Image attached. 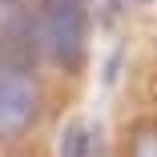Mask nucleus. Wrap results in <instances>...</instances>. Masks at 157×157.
<instances>
[{
  "mask_svg": "<svg viewBox=\"0 0 157 157\" xmlns=\"http://www.w3.org/2000/svg\"><path fill=\"white\" fill-rule=\"evenodd\" d=\"M137 4H145V0H113V8H137Z\"/></svg>",
  "mask_w": 157,
  "mask_h": 157,
  "instance_id": "39448f33",
  "label": "nucleus"
},
{
  "mask_svg": "<svg viewBox=\"0 0 157 157\" xmlns=\"http://www.w3.org/2000/svg\"><path fill=\"white\" fill-rule=\"evenodd\" d=\"M36 81L24 69H0V141L24 133L36 117Z\"/></svg>",
  "mask_w": 157,
  "mask_h": 157,
  "instance_id": "f03ea898",
  "label": "nucleus"
},
{
  "mask_svg": "<svg viewBox=\"0 0 157 157\" xmlns=\"http://www.w3.org/2000/svg\"><path fill=\"white\" fill-rule=\"evenodd\" d=\"M40 48L52 65L77 69L89 52V4L85 0H44L40 4Z\"/></svg>",
  "mask_w": 157,
  "mask_h": 157,
  "instance_id": "f257e3e1",
  "label": "nucleus"
},
{
  "mask_svg": "<svg viewBox=\"0 0 157 157\" xmlns=\"http://www.w3.org/2000/svg\"><path fill=\"white\" fill-rule=\"evenodd\" d=\"M85 153H89V137L81 125H73L65 133V141H60V157H85Z\"/></svg>",
  "mask_w": 157,
  "mask_h": 157,
  "instance_id": "7ed1b4c3",
  "label": "nucleus"
},
{
  "mask_svg": "<svg viewBox=\"0 0 157 157\" xmlns=\"http://www.w3.org/2000/svg\"><path fill=\"white\" fill-rule=\"evenodd\" d=\"M129 157H157V133H137L133 145H129Z\"/></svg>",
  "mask_w": 157,
  "mask_h": 157,
  "instance_id": "20e7f679",
  "label": "nucleus"
}]
</instances>
